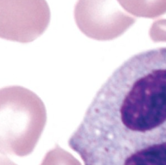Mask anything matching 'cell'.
Here are the masks:
<instances>
[{
    "label": "cell",
    "instance_id": "cell-1",
    "mask_svg": "<svg viewBox=\"0 0 166 165\" xmlns=\"http://www.w3.org/2000/svg\"><path fill=\"white\" fill-rule=\"evenodd\" d=\"M94 165H166V85L143 70L112 74L78 130Z\"/></svg>",
    "mask_w": 166,
    "mask_h": 165
},
{
    "label": "cell",
    "instance_id": "cell-2",
    "mask_svg": "<svg viewBox=\"0 0 166 165\" xmlns=\"http://www.w3.org/2000/svg\"><path fill=\"white\" fill-rule=\"evenodd\" d=\"M46 121L44 104L33 92L18 86L1 89V154L19 157L30 154L40 138Z\"/></svg>",
    "mask_w": 166,
    "mask_h": 165
},
{
    "label": "cell",
    "instance_id": "cell-3",
    "mask_svg": "<svg viewBox=\"0 0 166 165\" xmlns=\"http://www.w3.org/2000/svg\"><path fill=\"white\" fill-rule=\"evenodd\" d=\"M51 13L45 1H1V37L29 43L48 27Z\"/></svg>",
    "mask_w": 166,
    "mask_h": 165
},
{
    "label": "cell",
    "instance_id": "cell-4",
    "mask_svg": "<svg viewBox=\"0 0 166 165\" xmlns=\"http://www.w3.org/2000/svg\"><path fill=\"white\" fill-rule=\"evenodd\" d=\"M74 18L82 32L99 40L113 38L134 22V18L114 9L111 1H79L75 6Z\"/></svg>",
    "mask_w": 166,
    "mask_h": 165
},
{
    "label": "cell",
    "instance_id": "cell-5",
    "mask_svg": "<svg viewBox=\"0 0 166 165\" xmlns=\"http://www.w3.org/2000/svg\"><path fill=\"white\" fill-rule=\"evenodd\" d=\"M40 165H82L71 153L59 145L49 151Z\"/></svg>",
    "mask_w": 166,
    "mask_h": 165
},
{
    "label": "cell",
    "instance_id": "cell-6",
    "mask_svg": "<svg viewBox=\"0 0 166 165\" xmlns=\"http://www.w3.org/2000/svg\"><path fill=\"white\" fill-rule=\"evenodd\" d=\"M123 7L134 14L144 17H154L163 15L166 12V2H152L146 4L144 8L134 7L126 2H120Z\"/></svg>",
    "mask_w": 166,
    "mask_h": 165
},
{
    "label": "cell",
    "instance_id": "cell-7",
    "mask_svg": "<svg viewBox=\"0 0 166 165\" xmlns=\"http://www.w3.org/2000/svg\"><path fill=\"white\" fill-rule=\"evenodd\" d=\"M152 40L156 42H166V19L157 20L150 30Z\"/></svg>",
    "mask_w": 166,
    "mask_h": 165
},
{
    "label": "cell",
    "instance_id": "cell-8",
    "mask_svg": "<svg viewBox=\"0 0 166 165\" xmlns=\"http://www.w3.org/2000/svg\"><path fill=\"white\" fill-rule=\"evenodd\" d=\"M0 165H17L5 155H2L0 159Z\"/></svg>",
    "mask_w": 166,
    "mask_h": 165
}]
</instances>
